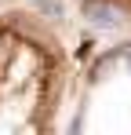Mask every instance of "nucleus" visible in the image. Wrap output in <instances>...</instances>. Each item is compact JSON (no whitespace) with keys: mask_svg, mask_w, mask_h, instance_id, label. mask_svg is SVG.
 Here are the masks:
<instances>
[{"mask_svg":"<svg viewBox=\"0 0 131 135\" xmlns=\"http://www.w3.org/2000/svg\"><path fill=\"white\" fill-rule=\"evenodd\" d=\"M80 91L69 26L33 4L0 11V132H58Z\"/></svg>","mask_w":131,"mask_h":135,"instance_id":"nucleus-1","label":"nucleus"},{"mask_svg":"<svg viewBox=\"0 0 131 135\" xmlns=\"http://www.w3.org/2000/svg\"><path fill=\"white\" fill-rule=\"evenodd\" d=\"M80 18L95 22L106 33L131 37V0H73Z\"/></svg>","mask_w":131,"mask_h":135,"instance_id":"nucleus-2","label":"nucleus"},{"mask_svg":"<svg viewBox=\"0 0 131 135\" xmlns=\"http://www.w3.org/2000/svg\"><path fill=\"white\" fill-rule=\"evenodd\" d=\"M11 4H33V0H0V11H4V7H11Z\"/></svg>","mask_w":131,"mask_h":135,"instance_id":"nucleus-3","label":"nucleus"}]
</instances>
